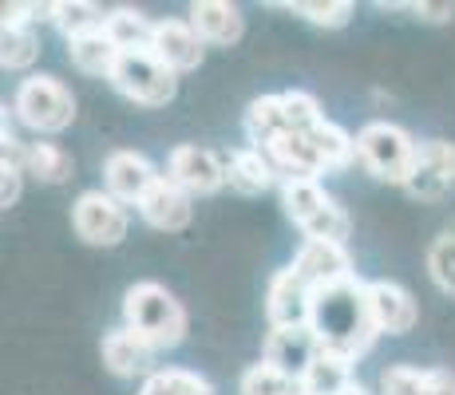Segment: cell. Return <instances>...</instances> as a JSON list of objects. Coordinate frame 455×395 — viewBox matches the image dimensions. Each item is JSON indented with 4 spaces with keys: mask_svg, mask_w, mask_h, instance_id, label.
<instances>
[{
    "mask_svg": "<svg viewBox=\"0 0 455 395\" xmlns=\"http://www.w3.org/2000/svg\"><path fill=\"white\" fill-rule=\"evenodd\" d=\"M309 328L317 332L321 348L348 356L353 364L364 352H372V344H376L380 332H376V324L369 316V304H364V280L353 277V280H345V285L317 293Z\"/></svg>",
    "mask_w": 455,
    "mask_h": 395,
    "instance_id": "obj_1",
    "label": "cell"
},
{
    "mask_svg": "<svg viewBox=\"0 0 455 395\" xmlns=\"http://www.w3.org/2000/svg\"><path fill=\"white\" fill-rule=\"evenodd\" d=\"M124 324L147 340L155 352L179 348L187 340L190 316L182 301L159 280H135L124 293Z\"/></svg>",
    "mask_w": 455,
    "mask_h": 395,
    "instance_id": "obj_2",
    "label": "cell"
},
{
    "mask_svg": "<svg viewBox=\"0 0 455 395\" xmlns=\"http://www.w3.org/2000/svg\"><path fill=\"white\" fill-rule=\"evenodd\" d=\"M356 158L364 162V170H369L372 178L408 190L419 170V143L400 122L372 119L356 130Z\"/></svg>",
    "mask_w": 455,
    "mask_h": 395,
    "instance_id": "obj_3",
    "label": "cell"
},
{
    "mask_svg": "<svg viewBox=\"0 0 455 395\" xmlns=\"http://www.w3.org/2000/svg\"><path fill=\"white\" fill-rule=\"evenodd\" d=\"M282 209L297 230L305 233V241H340V245H348L353 217H348V209L340 206L321 182H309V178L282 182Z\"/></svg>",
    "mask_w": 455,
    "mask_h": 395,
    "instance_id": "obj_4",
    "label": "cell"
},
{
    "mask_svg": "<svg viewBox=\"0 0 455 395\" xmlns=\"http://www.w3.org/2000/svg\"><path fill=\"white\" fill-rule=\"evenodd\" d=\"M12 115L36 135H60L76 122V95L56 75H24L12 95Z\"/></svg>",
    "mask_w": 455,
    "mask_h": 395,
    "instance_id": "obj_5",
    "label": "cell"
},
{
    "mask_svg": "<svg viewBox=\"0 0 455 395\" xmlns=\"http://www.w3.org/2000/svg\"><path fill=\"white\" fill-rule=\"evenodd\" d=\"M108 83L135 107H166L179 95V75L159 64L151 51H124Z\"/></svg>",
    "mask_w": 455,
    "mask_h": 395,
    "instance_id": "obj_6",
    "label": "cell"
},
{
    "mask_svg": "<svg viewBox=\"0 0 455 395\" xmlns=\"http://www.w3.org/2000/svg\"><path fill=\"white\" fill-rule=\"evenodd\" d=\"M72 225L80 233V241L95 245V249H111L119 245L131 230V214L119 198H111L108 190H84L72 206Z\"/></svg>",
    "mask_w": 455,
    "mask_h": 395,
    "instance_id": "obj_7",
    "label": "cell"
},
{
    "mask_svg": "<svg viewBox=\"0 0 455 395\" xmlns=\"http://www.w3.org/2000/svg\"><path fill=\"white\" fill-rule=\"evenodd\" d=\"M166 178L187 190L190 198L218 194L226 186V158H218L210 146L182 143L166 154Z\"/></svg>",
    "mask_w": 455,
    "mask_h": 395,
    "instance_id": "obj_8",
    "label": "cell"
},
{
    "mask_svg": "<svg viewBox=\"0 0 455 395\" xmlns=\"http://www.w3.org/2000/svg\"><path fill=\"white\" fill-rule=\"evenodd\" d=\"M290 265L313 293H325V288H337L356 277L353 253L340 241H301V249L293 253Z\"/></svg>",
    "mask_w": 455,
    "mask_h": 395,
    "instance_id": "obj_9",
    "label": "cell"
},
{
    "mask_svg": "<svg viewBox=\"0 0 455 395\" xmlns=\"http://www.w3.org/2000/svg\"><path fill=\"white\" fill-rule=\"evenodd\" d=\"M159 178L163 174L155 170V162L143 151L119 146V151H111L103 158V190H108L111 198H119L124 206H139Z\"/></svg>",
    "mask_w": 455,
    "mask_h": 395,
    "instance_id": "obj_10",
    "label": "cell"
},
{
    "mask_svg": "<svg viewBox=\"0 0 455 395\" xmlns=\"http://www.w3.org/2000/svg\"><path fill=\"white\" fill-rule=\"evenodd\" d=\"M364 304L380 336H404L419 320L416 296L396 280H364Z\"/></svg>",
    "mask_w": 455,
    "mask_h": 395,
    "instance_id": "obj_11",
    "label": "cell"
},
{
    "mask_svg": "<svg viewBox=\"0 0 455 395\" xmlns=\"http://www.w3.org/2000/svg\"><path fill=\"white\" fill-rule=\"evenodd\" d=\"M313 304H317V293L293 273V265L277 269L269 277V288H266L269 328H301V324L313 320Z\"/></svg>",
    "mask_w": 455,
    "mask_h": 395,
    "instance_id": "obj_12",
    "label": "cell"
},
{
    "mask_svg": "<svg viewBox=\"0 0 455 395\" xmlns=\"http://www.w3.org/2000/svg\"><path fill=\"white\" fill-rule=\"evenodd\" d=\"M151 56L159 59V64L171 67L174 75L195 72V67L203 64V56H206V40L198 36L190 20H174V16H166V20H155Z\"/></svg>",
    "mask_w": 455,
    "mask_h": 395,
    "instance_id": "obj_13",
    "label": "cell"
},
{
    "mask_svg": "<svg viewBox=\"0 0 455 395\" xmlns=\"http://www.w3.org/2000/svg\"><path fill=\"white\" fill-rule=\"evenodd\" d=\"M135 209H139V217H143L151 230L179 233V230H187L190 217H195V198H190L182 186H174V182L163 174V178L147 190V198L139 201Z\"/></svg>",
    "mask_w": 455,
    "mask_h": 395,
    "instance_id": "obj_14",
    "label": "cell"
},
{
    "mask_svg": "<svg viewBox=\"0 0 455 395\" xmlns=\"http://www.w3.org/2000/svg\"><path fill=\"white\" fill-rule=\"evenodd\" d=\"M103 367H108L111 375H119V380H135V375H155L159 367H155V348L147 344L139 332H131L127 324H119V328H111L108 336H103Z\"/></svg>",
    "mask_w": 455,
    "mask_h": 395,
    "instance_id": "obj_15",
    "label": "cell"
},
{
    "mask_svg": "<svg viewBox=\"0 0 455 395\" xmlns=\"http://www.w3.org/2000/svg\"><path fill=\"white\" fill-rule=\"evenodd\" d=\"M317 352H321L317 332H313L309 324H301V328H269L266 348H261V359L274 364V367H282V372L293 375V380H301L305 367L313 364V356Z\"/></svg>",
    "mask_w": 455,
    "mask_h": 395,
    "instance_id": "obj_16",
    "label": "cell"
},
{
    "mask_svg": "<svg viewBox=\"0 0 455 395\" xmlns=\"http://www.w3.org/2000/svg\"><path fill=\"white\" fill-rule=\"evenodd\" d=\"M455 186V143L448 138H424L419 143V170L408 186V194L435 201Z\"/></svg>",
    "mask_w": 455,
    "mask_h": 395,
    "instance_id": "obj_17",
    "label": "cell"
},
{
    "mask_svg": "<svg viewBox=\"0 0 455 395\" xmlns=\"http://www.w3.org/2000/svg\"><path fill=\"white\" fill-rule=\"evenodd\" d=\"M261 151L269 154V162H274V170L282 174V182H293V178H309L317 182L325 170V162H321L317 146L309 143V135H301V130H290V135L274 138L269 146H261Z\"/></svg>",
    "mask_w": 455,
    "mask_h": 395,
    "instance_id": "obj_18",
    "label": "cell"
},
{
    "mask_svg": "<svg viewBox=\"0 0 455 395\" xmlns=\"http://www.w3.org/2000/svg\"><path fill=\"white\" fill-rule=\"evenodd\" d=\"M226 186L253 198V194H266V190L282 186V174L274 170L266 151H258V146H238V151H230V158H226Z\"/></svg>",
    "mask_w": 455,
    "mask_h": 395,
    "instance_id": "obj_19",
    "label": "cell"
},
{
    "mask_svg": "<svg viewBox=\"0 0 455 395\" xmlns=\"http://www.w3.org/2000/svg\"><path fill=\"white\" fill-rule=\"evenodd\" d=\"M380 395H455L451 367L388 364L380 372Z\"/></svg>",
    "mask_w": 455,
    "mask_h": 395,
    "instance_id": "obj_20",
    "label": "cell"
},
{
    "mask_svg": "<svg viewBox=\"0 0 455 395\" xmlns=\"http://www.w3.org/2000/svg\"><path fill=\"white\" fill-rule=\"evenodd\" d=\"M190 24L206 43H218V48L238 43L242 32H246V16L230 0H198V4H190Z\"/></svg>",
    "mask_w": 455,
    "mask_h": 395,
    "instance_id": "obj_21",
    "label": "cell"
},
{
    "mask_svg": "<svg viewBox=\"0 0 455 395\" xmlns=\"http://www.w3.org/2000/svg\"><path fill=\"white\" fill-rule=\"evenodd\" d=\"M353 383H356L353 359L340 356V352H329V348H321V352L313 356V364L305 367V375H301L305 395H345Z\"/></svg>",
    "mask_w": 455,
    "mask_h": 395,
    "instance_id": "obj_22",
    "label": "cell"
},
{
    "mask_svg": "<svg viewBox=\"0 0 455 395\" xmlns=\"http://www.w3.org/2000/svg\"><path fill=\"white\" fill-rule=\"evenodd\" d=\"M119 56H124V51L111 43V36L103 28L87 32V36H80V40H68V59H72V67L84 72V75H92V79H111Z\"/></svg>",
    "mask_w": 455,
    "mask_h": 395,
    "instance_id": "obj_23",
    "label": "cell"
},
{
    "mask_svg": "<svg viewBox=\"0 0 455 395\" xmlns=\"http://www.w3.org/2000/svg\"><path fill=\"white\" fill-rule=\"evenodd\" d=\"M103 32H108L111 43H116L119 51H151L155 20L143 12V8L119 4V8H108V20H103Z\"/></svg>",
    "mask_w": 455,
    "mask_h": 395,
    "instance_id": "obj_24",
    "label": "cell"
},
{
    "mask_svg": "<svg viewBox=\"0 0 455 395\" xmlns=\"http://www.w3.org/2000/svg\"><path fill=\"white\" fill-rule=\"evenodd\" d=\"M246 135H250V146H269L274 138L290 135V115H285V99L282 95H258V99H250L246 107Z\"/></svg>",
    "mask_w": 455,
    "mask_h": 395,
    "instance_id": "obj_25",
    "label": "cell"
},
{
    "mask_svg": "<svg viewBox=\"0 0 455 395\" xmlns=\"http://www.w3.org/2000/svg\"><path fill=\"white\" fill-rule=\"evenodd\" d=\"M309 143L317 146V154H321V162H325L329 174L348 170V166L356 162V135H348V130L332 119L317 122V127L309 130Z\"/></svg>",
    "mask_w": 455,
    "mask_h": 395,
    "instance_id": "obj_26",
    "label": "cell"
},
{
    "mask_svg": "<svg viewBox=\"0 0 455 395\" xmlns=\"http://www.w3.org/2000/svg\"><path fill=\"white\" fill-rule=\"evenodd\" d=\"M108 12L92 0H56L52 4V28L60 32L64 40H80L87 32H100Z\"/></svg>",
    "mask_w": 455,
    "mask_h": 395,
    "instance_id": "obj_27",
    "label": "cell"
},
{
    "mask_svg": "<svg viewBox=\"0 0 455 395\" xmlns=\"http://www.w3.org/2000/svg\"><path fill=\"white\" fill-rule=\"evenodd\" d=\"M76 170L72 154L64 151L60 143H28V174L44 186H60L68 182Z\"/></svg>",
    "mask_w": 455,
    "mask_h": 395,
    "instance_id": "obj_28",
    "label": "cell"
},
{
    "mask_svg": "<svg viewBox=\"0 0 455 395\" xmlns=\"http://www.w3.org/2000/svg\"><path fill=\"white\" fill-rule=\"evenodd\" d=\"M139 395H214V383L187 367H159L155 375H147Z\"/></svg>",
    "mask_w": 455,
    "mask_h": 395,
    "instance_id": "obj_29",
    "label": "cell"
},
{
    "mask_svg": "<svg viewBox=\"0 0 455 395\" xmlns=\"http://www.w3.org/2000/svg\"><path fill=\"white\" fill-rule=\"evenodd\" d=\"M238 395H305V391H301V380H293L282 367L258 359V364H250L246 372H242Z\"/></svg>",
    "mask_w": 455,
    "mask_h": 395,
    "instance_id": "obj_30",
    "label": "cell"
},
{
    "mask_svg": "<svg viewBox=\"0 0 455 395\" xmlns=\"http://www.w3.org/2000/svg\"><path fill=\"white\" fill-rule=\"evenodd\" d=\"M40 56V36L32 28H4L0 32V64L8 72H28Z\"/></svg>",
    "mask_w": 455,
    "mask_h": 395,
    "instance_id": "obj_31",
    "label": "cell"
},
{
    "mask_svg": "<svg viewBox=\"0 0 455 395\" xmlns=\"http://www.w3.org/2000/svg\"><path fill=\"white\" fill-rule=\"evenodd\" d=\"M285 8H290L293 16H301V20L317 24V28H345L356 12L348 0H290Z\"/></svg>",
    "mask_w": 455,
    "mask_h": 395,
    "instance_id": "obj_32",
    "label": "cell"
},
{
    "mask_svg": "<svg viewBox=\"0 0 455 395\" xmlns=\"http://www.w3.org/2000/svg\"><path fill=\"white\" fill-rule=\"evenodd\" d=\"M427 277H432L443 293H455V230H443L427 245Z\"/></svg>",
    "mask_w": 455,
    "mask_h": 395,
    "instance_id": "obj_33",
    "label": "cell"
},
{
    "mask_svg": "<svg viewBox=\"0 0 455 395\" xmlns=\"http://www.w3.org/2000/svg\"><path fill=\"white\" fill-rule=\"evenodd\" d=\"M282 99H285V115H290V127L293 130H301V135H309L317 122H325V111H321V103H317V95H309V91H282Z\"/></svg>",
    "mask_w": 455,
    "mask_h": 395,
    "instance_id": "obj_34",
    "label": "cell"
},
{
    "mask_svg": "<svg viewBox=\"0 0 455 395\" xmlns=\"http://www.w3.org/2000/svg\"><path fill=\"white\" fill-rule=\"evenodd\" d=\"M24 174L28 170H16V166H0V206H16L24 186Z\"/></svg>",
    "mask_w": 455,
    "mask_h": 395,
    "instance_id": "obj_35",
    "label": "cell"
},
{
    "mask_svg": "<svg viewBox=\"0 0 455 395\" xmlns=\"http://www.w3.org/2000/svg\"><path fill=\"white\" fill-rule=\"evenodd\" d=\"M412 12L427 24H443L455 16V4H427V0H419V4H412Z\"/></svg>",
    "mask_w": 455,
    "mask_h": 395,
    "instance_id": "obj_36",
    "label": "cell"
}]
</instances>
